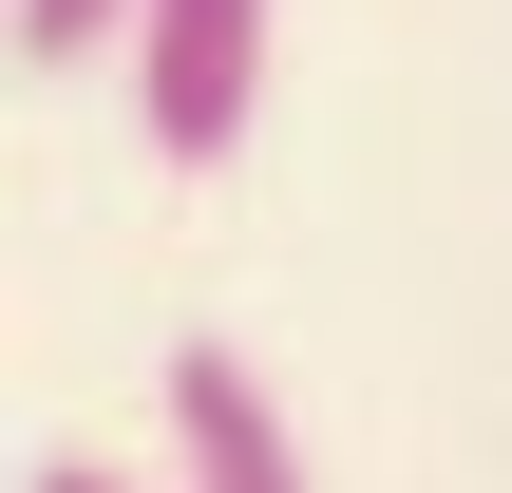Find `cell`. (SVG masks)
<instances>
[{
	"label": "cell",
	"instance_id": "obj_1",
	"mask_svg": "<svg viewBox=\"0 0 512 493\" xmlns=\"http://www.w3.org/2000/svg\"><path fill=\"white\" fill-rule=\"evenodd\" d=\"M266 114V0H133V152L228 171Z\"/></svg>",
	"mask_w": 512,
	"mask_h": 493
},
{
	"label": "cell",
	"instance_id": "obj_2",
	"mask_svg": "<svg viewBox=\"0 0 512 493\" xmlns=\"http://www.w3.org/2000/svg\"><path fill=\"white\" fill-rule=\"evenodd\" d=\"M152 418H171V493H323V475H304V418H285L228 342H171Z\"/></svg>",
	"mask_w": 512,
	"mask_h": 493
},
{
	"label": "cell",
	"instance_id": "obj_3",
	"mask_svg": "<svg viewBox=\"0 0 512 493\" xmlns=\"http://www.w3.org/2000/svg\"><path fill=\"white\" fill-rule=\"evenodd\" d=\"M19 57L76 76V57H133V0H19Z\"/></svg>",
	"mask_w": 512,
	"mask_h": 493
},
{
	"label": "cell",
	"instance_id": "obj_4",
	"mask_svg": "<svg viewBox=\"0 0 512 493\" xmlns=\"http://www.w3.org/2000/svg\"><path fill=\"white\" fill-rule=\"evenodd\" d=\"M38 493H133V475H114V456H38Z\"/></svg>",
	"mask_w": 512,
	"mask_h": 493
}]
</instances>
